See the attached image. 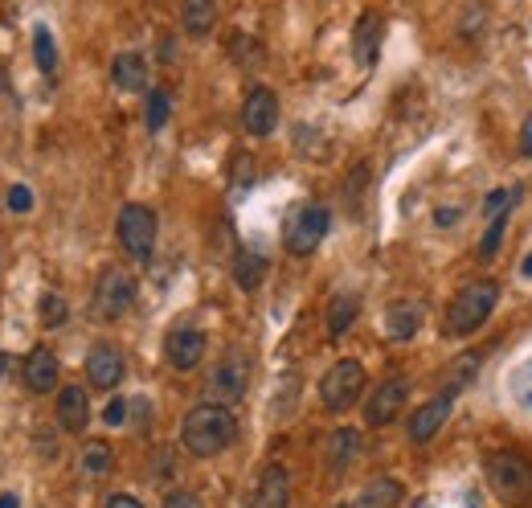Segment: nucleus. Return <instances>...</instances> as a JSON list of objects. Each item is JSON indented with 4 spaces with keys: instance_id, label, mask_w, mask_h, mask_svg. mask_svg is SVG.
Returning <instances> with one entry per match:
<instances>
[{
    "instance_id": "nucleus-5",
    "label": "nucleus",
    "mask_w": 532,
    "mask_h": 508,
    "mask_svg": "<svg viewBox=\"0 0 532 508\" xmlns=\"http://www.w3.org/2000/svg\"><path fill=\"white\" fill-rule=\"evenodd\" d=\"M328 226H332L328 205H320V201L299 205L295 214L287 218V230H283V246H287V254H295V259H303V254H312V250L324 242Z\"/></svg>"
},
{
    "instance_id": "nucleus-15",
    "label": "nucleus",
    "mask_w": 532,
    "mask_h": 508,
    "mask_svg": "<svg viewBox=\"0 0 532 508\" xmlns=\"http://www.w3.org/2000/svg\"><path fill=\"white\" fill-rule=\"evenodd\" d=\"M422 320H426V308H422V304L397 300V304H389V312H385V336H389V341H414L418 328H422Z\"/></svg>"
},
{
    "instance_id": "nucleus-34",
    "label": "nucleus",
    "mask_w": 532,
    "mask_h": 508,
    "mask_svg": "<svg viewBox=\"0 0 532 508\" xmlns=\"http://www.w3.org/2000/svg\"><path fill=\"white\" fill-rule=\"evenodd\" d=\"M520 152L532 156V111H528V119H524V127H520Z\"/></svg>"
},
{
    "instance_id": "nucleus-19",
    "label": "nucleus",
    "mask_w": 532,
    "mask_h": 508,
    "mask_svg": "<svg viewBox=\"0 0 532 508\" xmlns=\"http://www.w3.org/2000/svg\"><path fill=\"white\" fill-rule=\"evenodd\" d=\"M357 316H361V295L336 291L332 304H328V336H332V341H336V336H344L352 324H357Z\"/></svg>"
},
{
    "instance_id": "nucleus-39",
    "label": "nucleus",
    "mask_w": 532,
    "mask_h": 508,
    "mask_svg": "<svg viewBox=\"0 0 532 508\" xmlns=\"http://www.w3.org/2000/svg\"><path fill=\"white\" fill-rule=\"evenodd\" d=\"M5 361H9V357H5V353H0V373H5Z\"/></svg>"
},
{
    "instance_id": "nucleus-27",
    "label": "nucleus",
    "mask_w": 532,
    "mask_h": 508,
    "mask_svg": "<svg viewBox=\"0 0 532 508\" xmlns=\"http://www.w3.org/2000/svg\"><path fill=\"white\" fill-rule=\"evenodd\" d=\"M168 115H172V95H168V91H152V95H148V111H144L148 132H164Z\"/></svg>"
},
{
    "instance_id": "nucleus-9",
    "label": "nucleus",
    "mask_w": 532,
    "mask_h": 508,
    "mask_svg": "<svg viewBox=\"0 0 532 508\" xmlns=\"http://www.w3.org/2000/svg\"><path fill=\"white\" fill-rule=\"evenodd\" d=\"M406 398H410V381H406V377L381 381V386L373 390V398L365 402V422H369V427H389V422L402 414Z\"/></svg>"
},
{
    "instance_id": "nucleus-1",
    "label": "nucleus",
    "mask_w": 532,
    "mask_h": 508,
    "mask_svg": "<svg viewBox=\"0 0 532 508\" xmlns=\"http://www.w3.org/2000/svg\"><path fill=\"white\" fill-rule=\"evenodd\" d=\"M234 435H238V418H234L230 406H221V402H201L181 422V443L197 459L221 455V451L234 443Z\"/></svg>"
},
{
    "instance_id": "nucleus-36",
    "label": "nucleus",
    "mask_w": 532,
    "mask_h": 508,
    "mask_svg": "<svg viewBox=\"0 0 532 508\" xmlns=\"http://www.w3.org/2000/svg\"><path fill=\"white\" fill-rule=\"evenodd\" d=\"M0 508H21V500H17V492H5V496H0Z\"/></svg>"
},
{
    "instance_id": "nucleus-37",
    "label": "nucleus",
    "mask_w": 532,
    "mask_h": 508,
    "mask_svg": "<svg viewBox=\"0 0 532 508\" xmlns=\"http://www.w3.org/2000/svg\"><path fill=\"white\" fill-rule=\"evenodd\" d=\"M9 95V74H5V62H0V99Z\"/></svg>"
},
{
    "instance_id": "nucleus-25",
    "label": "nucleus",
    "mask_w": 532,
    "mask_h": 508,
    "mask_svg": "<svg viewBox=\"0 0 532 508\" xmlns=\"http://www.w3.org/2000/svg\"><path fill=\"white\" fill-rule=\"evenodd\" d=\"M33 58L41 66V74H54L58 70V50H54V33L46 25L33 29Z\"/></svg>"
},
{
    "instance_id": "nucleus-23",
    "label": "nucleus",
    "mask_w": 532,
    "mask_h": 508,
    "mask_svg": "<svg viewBox=\"0 0 532 508\" xmlns=\"http://www.w3.org/2000/svg\"><path fill=\"white\" fill-rule=\"evenodd\" d=\"M402 496H406L402 484L389 480V476H381V480H369V484H365L357 508H397V504H402Z\"/></svg>"
},
{
    "instance_id": "nucleus-22",
    "label": "nucleus",
    "mask_w": 532,
    "mask_h": 508,
    "mask_svg": "<svg viewBox=\"0 0 532 508\" xmlns=\"http://www.w3.org/2000/svg\"><path fill=\"white\" fill-rule=\"evenodd\" d=\"M181 25L189 37H209L213 25H217V0H185V9H181Z\"/></svg>"
},
{
    "instance_id": "nucleus-2",
    "label": "nucleus",
    "mask_w": 532,
    "mask_h": 508,
    "mask_svg": "<svg viewBox=\"0 0 532 508\" xmlns=\"http://www.w3.org/2000/svg\"><path fill=\"white\" fill-rule=\"evenodd\" d=\"M496 300H500V287L492 279L467 283L447 304V312H442V336H471L475 328L487 324V316L496 312Z\"/></svg>"
},
{
    "instance_id": "nucleus-11",
    "label": "nucleus",
    "mask_w": 532,
    "mask_h": 508,
    "mask_svg": "<svg viewBox=\"0 0 532 508\" xmlns=\"http://www.w3.org/2000/svg\"><path fill=\"white\" fill-rule=\"evenodd\" d=\"M275 123H279V99H275V91L271 87H254L246 95V103H242V127H246L254 140H262V136L275 132Z\"/></svg>"
},
{
    "instance_id": "nucleus-13",
    "label": "nucleus",
    "mask_w": 532,
    "mask_h": 508,
    "mask_svg": "<svg viewBox=\"0 0 532 508\" xmlns=\"http://www.w3.org/2000/svg\"><path fill=\"white\" fill-rule=\"evenodd\" d=\"M447 418H451V394L430 398L426 406H418L410 414V443H430L442 427H447Z\"/></svg>"
},
{
    "instance_id": "nucleus-4",
    "label": "nucleus",
    "mask_w": 532,
    "mask_h": 508,
    "mask_svg": "<svg viewBox=\"0 0 532 508\" xmlns=\"http://www.w3.org/2000/svg\"><path fill=\"white\" fill-rule=\"evenodd\" d=\"M365 394V365L361 361H336L324 377H320V402L328 414H344L348 406H357V398Z\"/></svg>"
},
{
    "instance_id": "nucleus-17",
    "label": "nucleus",
    "mask_w": 532,
    "mask_h": 508,
    "mask_svg": "<svg viewBox=\"0 0 532 508\" xmlns=\"http://www.w3.org/2000/svg\"><path fill=\"white\" fill-rule=\"evenodd\" d=\"M381 17L377 13H361L357 29H352V58L361 66H373L377 62V50H381Z\"/></svg>"
},
{
    "instance_id": "nucleus-3",
    "label": "nucleus",
    "mask_w": 532,
    "mask_h": 508,
    "mask_svg": "<svg viewBox=\"0 0 532 508\" xmlns=\"http://www.w3.org/2000/svg\"><path fill=\"white\" fill-rule=\"evenodd\" d=\"M487 480H492L496 496L512 508H532V463L512 455V451H496L487 455Z\"/></svg>"
},
{
    "instance_id": "nucleus-24",
    "label": "nucleus",
    "mask_w": 532,
    "mask_h": 508,
    "mask_svg": "<svg viewBox=\"0 0 532 508\" xmlns=\"http://www.w3.org/2000/svg\"><path fill=\"white\" fill-rule=\"evenodd\" d=\"M262 275H266V259H262V254L258 250H238V259H234V283L242 291H254L262 283Z\"/></svg>"
},
{
    "instance_id": "nucleus-6",
    "label": "nucleus",
    "mask_w": 532,
    "mask_h": 508,
    "mask_svg": "<svg viewBox=\"0 0 532 508\" xmlns=\"http://www.w3.org/2000/svg\"><path fill=\"white\" fill-rule=\"evenodd\" d=\"M119 246L131 254V259H152V250H156V214L148 205H123L119 209Z\"/></svg>"
},
{
    "instance_id": "nucleus-30",
    "label": "nucleus",
    "mask_w": 532,
    "mask_h": 508,
    "mask_svg": "<svg viewBox=\"0 0 532 508\" xmlns=\"http://www.w3.org/2000/svg\"><path fill=\"white\" fill-rule=\"evenodd\" d=\"M512 201H516V193H508V189H496L492 197L483 201V214H487V218H496V214H504V209H508Z\"/></svg>"
},
{
    "instance_id": "nucleus-26",
    "label": "nucleus",
    "mask_w": 532,
    "mask_h": 508,
    "mask_svg": "<svg viewBox=\"0 0 532 508\" xmlns=\"http://www.w3.org/2000/svg\"><path fill=\"white\" fill-rule=\"evenodd\" d=\"M111 447L103 443V439H91V443H86L82 447V468L86 472H95V476H103V472H111Z\"/></svg>"
},
{
    "instance_id": "nucleus-21",
    "label": "nucleus",
    "mask_w": 532,
    "mask_h": 508,
    "mask_svg": "<svg viewBox=\"0 0 532 508\" xmlns=\"http://www.w3.org/2000/svg\"><path fill=\"white\" fill-rule=\"evenodd\" d=\"M357 451H361V435L352 431V427H340V431H332V439H328V472H348V463L357 459Z\"/></svg>"
},
{
    "instance_id": "nucleus-20",
    "label": "nucleus",
    "mask_w": 532,
    "mask_h": 508,
    "mask_svg": "<svg viewBox=\"0 0 532 508\" xmlns=\"http://www.w3.org/2000/svg\"><path fill=\"white\" fill-rule=\"evenodd\" d=\"M111 82L119 91H144L148 87V62L140 54H119L111 62Z\"/></svg>"
},
{
    "instance_id": "nucleus-14",
    "label": "nucleus",
    "mask_w": 532,
    "mask_h": 508,
    "mask_svg": "<svg viewBox=\"0 0 532 508\" xmlns=\"http://www.w3.org/2000/svg\"><path fill=\"white\" fill-rule=\"evenodd\" d=\"M287 504H291V476H287L283 463H271V468L258 476L250 508H287Z\"/></svg>"
},
{
    "instance_id": "nucleus-31",
    "label": "nucleus",
    "mask_w": 532,
    "mask_h": 508,
    "mask_svg": "<svg viewBox=\"0 0 532 508\" xmlns=\"http://www.w3.org/2000/svg\"><path fill=\"white\" fill-rule=\"evenodd\" d=\"M164 508H201V500H197V492H189V488H172V492L164 496Z\"/></svg>"
},
{
    "instance_id": "nucleus-16",
    "label": "nucleus",
    "mask_w": 532,
    "mask_h": 508,
    "mask_svg": "<svg viewBox=\"0 0 532 508\" xmlns=\"http://www.w3.org/2000/svg\"><path fill=\"white\" fill-rule=\"evenodd\" d=\"M25 386L33 394H50L58 386V357L50 349H33L25 357Z\"/></svg>"
},
{
    "instance_id": "nucleus-10",
    "label": "nucleus",
    "mask_w": 532,
    "mask_h": 508,
    "mask_svg": "<svg viewBox=\"0 0 532 508\" xmlns=\"http://www.w3.org/2000/svg\"><path fill=\"white\" fill-rule=\"evenodd\" d=\"M164 357H168V365H172V369H181V373L197 369V365H201V357H205V332H201V328H193V324L172 328V332L164 336Z\"/></svg>"
},
{
    "instance_id": "nucleus-7",
    "label": "nucleus",
    "mask_w": 532,
    "mask_h": 508,
    "mask_svg": "<svg viewBox=\"0 0 532 508\" xmlns=\"http://www.w3.org/2000/svg\"><path fill=\"white\" fill-rule=\"evenodd\" d=\"M246 386H250V361L242 353H226L217 361V369L209 373V402H221V406H234L246 398Z\"/></svg>"
},
{
    "instance_id": "nucleus-32",
    "label": "nucleus",
    "mask_w": 532,
    "mask_h": 508,
    "mask_svg": "<svg viewBox=\"0 0 532 508\" xmlns=\"http://www.w3.org/2000/svg\"><path fill=\"white\" fill-rule=\"evenodd\" d=\"M9 209H17V214H29V209H33V193L25 185H13L9 189Z\"/></svg>"
},
{
    "instance_id": "nucleus-12",
    "label": "nucleus",
    "mask_w": 532,
    "mask_h": 508,
    "mask_svg": "<svg viewBox=\"0 0 532 508\" xmlns=\"http://www.w3.org/2000/svg\"><path fill=\"white\" fill-rule=\"evenodd\" d=\"M123 373H127V365H123V353L115 345H95L86 353V377H91V386L115 390L123 381Z\"/></svg>"
},
{
    "instance_id": "nucleus-38",
    "label": "nucleus",
    "mask_w": 532,
    "mask_h": 508,
    "mask_svg": "<svg viewBox=\"0 0 532 508\" xmlns=\"http://www.w3.org/2000/svg\"><path fill=\"white\" fill-rule=\"evenodd\" d=\"M524 275L532 279V254H528V259H524Z\"/></svg>"
},
{
    "instance_id": "nucleus-8",
    "label": "nucleus",
    "mask_w": 532,
    "mask_h": 508,
    "mask_svg": "<svg viewBox=\"0 0 532 508\" xmlns=\"http://www.w3.org/2000/svg\"><path fill=\"white\" fill-rule=\"evenodd\" d=\"M131 304H136V279L123 267H107L95 283V312L103 320H119L131 312Z\"/></svg>"
},
{
    "instance_id": "nucleus-33",
    "label": "nucleus",
    "mask_w": 532,
    "mask_h": 508,
    "mask_svg": "<svg viewBox=\"0 0 532 508\" xmlns=\"http://www.w3.org/2000/svg\"><path fill=\"white\" fill-rule=\"evenodd\" d=\"M103 418H107V427H123V418H127V406H123V398H111V406L103 410Z\"/></svg>"
},
{
    "instance_id": "nucleus-28",
    "label": "nucleus",
    "mask_w": 532,
    "mask_h": 508,
    "mask_svg": "<svg viewBox=\"0 0 532 508\" xmlns=\"http://www.w3.org/2000/svg\"><path fill=\"white\" fill-rule=\"evenodd\" d=\"M37 312H41V324H46V328H58L66 320V300L50 291V295H41V308Z\"/></svg>"
},
{
    "instance_id": "nucleus-29",
    "label": "nucleus",
    "mask_w": 532,
    "mask_h": 508,
    "mask_svg": "<svg viewBox=\"0 0 532 508\" xmlns=\"http://www.w3.org/2000/svg\"><path fill=\"white\" fill-rule=\"evenodd\" d=\"M504 226H508V209L487 222V234H483V242H479V254H487V259H492L496 246H500V238H504Z\"/></svg>"
},
{
    "instance_id": "nucleus-18",
    "label": "nucleus",
    "mask_w": 532,
    "mask_h": 508,
    "mask_svg": "<svg viewBox=\"0 0 532 508\" xmlns=\"http://www.w3.org/2000/svg\"><path fill=\"white\" fill-rule=\"evenodd\" d=\"M58 422L62 431H82L91 422V398H86L82 386H62L58 394Z\"/></svg>"
},
{
    "instance_id": "nucleus-35",
    "label": "nucleus",
    "mask_w": 532,
    "mask_h": 508,
    "mask_svg": "<svg viewBox=\"0 0 532 508\" xmlns=\"http://www.w3.org/2000/svg\"><path fill=\"white\" fill-rule=\"evenodd\" d=\"M107 508H144V504H140L136 496H111V500H107Z\"/></svg>"
}]
</instances>
